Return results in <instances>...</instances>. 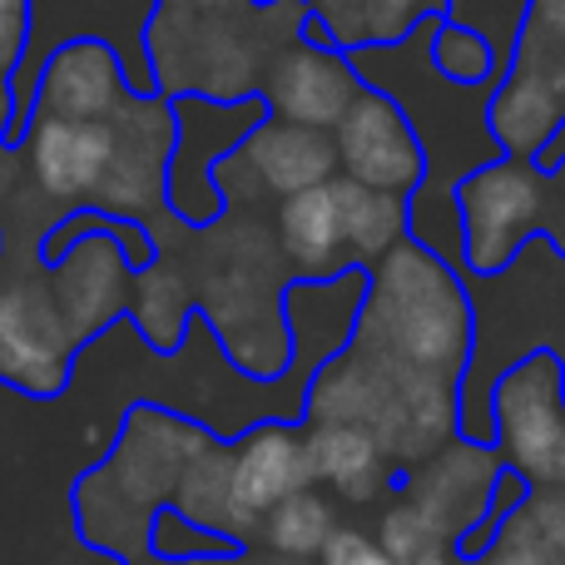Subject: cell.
Masks as SVG:
<instances>
[{
  "mask_svg": "<svg viewBox=\"0 0 565 565\" xmlns=\"http://www.w3.org/2000/svg\"><path fill=\"white\" fill-rule=\"evenodd\" d=\"M437 20V15H431ZM431 20H422L397 45L348 50V70L362 89H377L402 109L422 149V184L407 199V238L427 248L441 268L467 274L461 258V209L457 189L477 169H491L501 154L497 135L487 125V109L501 89V75H487L481 85H451L431 70Z\"/></svg>",
  "mask_w": 565,
  "mask_h": 565,
  "instance_id": "6da1fadb",
  "label": "cell"
},
{
  "mask_svg": "<svg viewBox=\"0 0 565 565\" xmlns=\"http://www.w3.org/2000/svg\"><path fill=\"white\" fill-rule=\"evenodd\" d=\"M308 0H154L145 55L159 99H258L268 65L298 40Z\"/></svg>",
  "mask_w": 565,
  "mask_h": 565,
  "instance_id": "7a4b0ae2",
  "label": "cell"
},
{
  "mask_svg": "<svg viewBox=\"0 0 565 565\" xmlns=\"http://www.w3.org/2000/svg\"><path fill=\"white\" fill-rule=\"evenodd\" d=\"M471 302V362L457 387V437L491 447V387L531 352L556 358L565 377V258L531 238L497 278H461Z\"/></svg>",
  "mask_w": 565,
  "mask_h": 565,
  "instance_id": "3957f363",
  "label": "cell"
},
{
  "mask_svg": "<svg viewBox=\"0 0 565 565\" xmlns=\"http://www.w3.org/2000/svg\"><path fill=\"white\" fill-rule=\"evenodd\" d=\"M209 431L179 412L129 402L119 417L115 447L99 467L75 481V521L79 536L95 551L119 561H149V521L169 507L184 467L209 447Z\"/></svg>",
  "mask_w": 565,
  "mask_h": 565,
  "instance_id": "277c9868",
  "label": "cell"
},
{
  "mask_svg": "<svg viewBox=\"0 0 565 565\" xmlns=\"http://www.w3.org/2000/svg\"><path fill=\"white\" fill-rule=\"evenodd\" d=\"M352 342L392 352L461 387L471 362V302L461 292V278L441 268L427 248L402 238L367 274Z\"/></svg>",
  "mask_w": 565,
  "mask_h": 565,
  "instance_id": "5b68a950",
  "label": "cell"
},
{
  "mask_svg": "<svg viewBox=\"0 0 565 565\" xmlns=\"http://www.w3.org/2000/svg\"><path fill=\"white\" fill-rule=\"evenodd\" d=\"M79 342L60 312L40 234L0 224V387L50 402L75 377Z\"/></svg>",
  "mask_w": 565,
  "mask_h": 565,
  "instance_id": "8992f818",
  "label": "cell"
},
{
  "mask_svg": "<svg viewBox=\"0 0 565 565\" xmlns=\"http://www.w3.org/2000/svg\"><path fill=\"white\" fill-rule=\"evenodd\" d=\"M461 209V258L467 274L497 278L531 238L565 258V174L521 159H497L457 189ZM461 274V278H467Z\"/></svg>",
  "mask_w": 565,
  "mask_h": 565,
  "instance_id": "52a82bcc",
  "label": "cell"
},
{
  "mask_svg": "<svg viewBox=\"0 0 565 565\" xmlns=\"http://www.w3.org/2000/svg\"><path fill=\"white\" fill-rule=\"evenodd\" d=\"M154 15V0H30V35H25V55H20L15 75H10V135L6 145L15 149L20 135L30 125V99H35V79L45 70V60L60 45L75 40H99L109 55L125 70L129 95L149 99L154 95V75H149V55H145V30Z\"/></svg>",
  "mask_w": 565,
  "mask_h": 565,
  "instance_id": "ba28073f",
  "label": "cell"
},
{
  "mask_svg": "<svg viewBox=\"0 0 565 565\" xmlns=\"http://www.w3.org/2000/svg\"><path fill=\"white\" fill-rule=\"evenodd\" d=\"M565 119V0H531L507 79L487 109V125L507 159H531Z\"/></svg>",
  "mask_w": 565,
  "mask_h": 565,
  "instance_id": "9c48e42d",
  "label": "cell"
},
{
  "mask_svg": "<svg viewBox=\"0 0 565 565\" xmlns=\"http://www.w3.org/2000/svg\"><path fill=\"white\" fill-rule=\"evenodd\" d=\"M491 451L526 491L565 487V377L556 358L531 352L491 387Z\"/></svg>",
  "mask_w": 565,
  "mask_h": 565,
  "instance_id": "30bf717a",
  "label": "cell"
},
{
  "mask_svg": "<svg viewBox=\"0 0 565 565\" xmlns=\"http://www.w3.org/2000/svg\"><path fill=\"white\" fill-rule=\"evenodd\" d=\"M169 115H174V149H169V169H164V209L179 224L209 228L224 214V194L214 184V169L264 125L268 105L264 99L218 105V99L179 95L169 99Z\"/></svg>",
  "mask_w": 565,
  "mask_h": 565,
  "instance_id": "8fae6325",
  "label": "cell"
},
{
  "mask_svg": "<svg viewBox=\"0 0 565 565\" xmlns=\"http://www.w3.org/2000/svg\"><path fill=\"white\" fill-rule=\"evenodd\" d=\"M332 154H338V174L372 194L412 199L422 184L417 135L402 119V109L377 89H362L348 115L332 125Z\"/></svg>",
  "mask_w": 565,
  "mask_h": 565,
  "instance_id": "7c38bea8",
  "label": "cell"
},
{
  "mask_svg": "<svg viewBox=\"0 0 565 565\" xmlns=\"http://www.w3.org/2000/svg\"><path fill=\"white\" fill-rule=\"evenodd\" d=\"M358 95L362 85L348 70V60L338 50H312L302 40H292L282 50L268 65L264 85H258V99L268 105V115L302 129H318V135H332V125L348 115V105Z\"/></svg>",
  "mask_w": 565,
  "mask_h": 565,
  "instance_id": "4fadbf2b",
  "label": "cell"
},
{
  "mask_svg": "<svg viewBox=\"0 0 565 565\" xmlns=\"http://www.w3.org/2000/svg\"><path fill=\"white\" fill-rule=\"evenodd\" d=\"M50 282H55L60 312H65V322H70L79 348H89L105 328H115L119 318H129L135 274H129V264H125L115 238L95 234V238H85V244H75L55 268H50Z\"/></svg>",
  "mask_w": 565,
  "mask_h": 565,
  "instance_id": "5bb4252c",
  "label": "cell"
},
{
  "mask_svg": "<svg viewBox=\"0 0 565 565\" xmlns=\"http://www.w3.org/2000/svg\"><path fill=\"white\" fill-rule=\"evenodd\" d=\"M367 292V274H342L328 282H288L282 288V328H288V367L318 377L332 358L352 342L358 308Z\"/></svg>",
  "mask_w": 565,
  "mask_h": 565,
  "instance_id": "9a60e30c",
  "label": "cell"
},
{
  "mask_svg": "<svg viewBox=\"0 0 565 565\" xmlns=\"http://www.w3.org/2000/svg\"><path fill=\"white\" fill-rule=\"evenodd\" d=\"M228 487L248 521H264L278 501L312 487L308 457H302L298 422H258L244 437L228 441Z\"/></svg>",
  "mask_w": 565,
  "mask_h": 565,
  "instance_id": "2e32d148",
  "label": "cell"
},
{
  "mask_svg": "<svg viewBox=\"0 0 565 565\" xmlns=\"http://www.w3.org/2000/svg\"><path fill=\"white\" fill-rule=\"evenodd\" d=\"M129 85L119 60L109 55L99 40H75L60 45L45 60L35 79V99L30 115H55V119H109L115 109H125ZM139 99V95H135Z\"/></svg>",
  "mask_w": 565,
  "mask_h": 565,
  "instance_id": "e0dca14e",
  "label": "cell"
},
{
  "mask_svg": "<svg viewBox=\"0 0 565 565\" xmlns=\"http://www.w3.org/2000/svg\"><path fill=\"white\" fill-rule=\"evenodd\" d=\"M302 431V457H308V477L322 497H338L342 507H382L397 491L402 471L382 461L367 431L358 427H332V422H298Z\"/></svg>",
  "mask_w": 565,
  "mask_h": 565,
  "instance_id": "ac0fdd59",
  "label": "cell"
},
{
  "mask_svg": "<svg viewBox=\"0 0 565 565\" xmlns=\"http://www.w3.org/2000/svg\"><path fill=\"white\" fill-rule=\"evenodd\" d=\"M234 154H238V164L248 169V179H254L274 204L278 199L302 194V189H322L328 179H338L332 135L288 125V119H274V115H268Z\"/></svg>",
  "mask_w": 565,
  "mask_h": 565,
  "instance_id": "d6986e66",
  "label": "cell"
},
{
  "mask_svg": "<svg viewBox=\"0 0 565 565\" xmlns=\"http://www.w3.org/2000/svg\"><path fill=\"white\" fill-rule=\"evenodd\" d=\"M328 184L278 199V209H274V238H278V254L288 264L292 282H328V278L352 274L348 248H342L338 204H332Z\"/></svg>",
  "mask_w": 565,
  "mask_h": 565,
  "instance_id": "ffe728a7",
  "label": "cell"
},
{
  "mask_svg": "<svg viewBox=\"0 0 565 565\" xmlns=\"http://www.w3.org/2000/svg\"><path fill=\"white\" fill-rule=\"evenodd\" d=\"M308 15L332 35V50L397 45L422 20L441 15V0H308Z\"/></svg>",
  "mask_w": 565,
  "mask_h": 565,
  "instance_id": "44dd1931",
  "label": "cell"
},
{
  "mask_svg": "<svg viewBox=\"0 0 565 565\" xmlns=\"http://www.w3.org/2000/svg\"><path fill=\"white\" fill-rule=\"evenodd\" d=\"M332 204H338V224H342V248H348V264L358 274H372L392 248L407 238V199L392 194H372L358 189L352 179H332Z\"/></svg>",
  "mask_w": 565,
  "mask_h": 565,
  "instance_id": "7402d4cb",
  "label": "cell"
},
{
  "mask_svg": "<svg viewBox=\"0 0 565 565\" xmlns=\"http://www.w3.org/2000/svg\"><path fill=\"white\" fill-rule=\"evenodd\" d=\"M461 565H565V487L526 491V501L501 521L491 546Z\"/></svg>",
  "mask_w": 565,
  "mask_h": 565,
  "instance_id": "603a6c76",
  "label": "cell"
},
{
  "mask_svg": "<svg viewBox=\"0 0 565 565\" xmlns=\"http://www.w3.org/2000/svg\"><path fill=\"white\" fill-rule=\"evenodd\" d=\"M332 526H338V507H332V497H322L318 487L298 491V497L278 501L274 511H268L264 521H258V541L254 551L264 546L268 556L278 561H318L322 541L332 536Z\"/></svg>",
  "mask_w": 565,
  "mask_h": 565,
  "instance_id": "cb8c5ba5",
  "label": "cell"
},
{
  "mask_svg": "<svg viewBox=\"0 0 565 565\" xmlns=\"http://www.w3.org/2000/svg\"><path fill=\"white\" fill-rule=\"evenodd\" d=\"M531 0H441V20L461 25L491 50V75L507 79L511 60H516V40L526 25Z\"/></svg>",
  "mask_w": 565,
  "mask_h": 565,
  "instance_id": "d4e9b609",
  "label": "cell"
},
{
  "mask_svg": "<svg viewBox=\"0 0 565 565\" xmlns=\"http://www.w3.org/2000/svg\"><path fill=\"white\" fill-rule=\"evenodd\" d=\"M218 556H238L234 541L214 536V531L184 521L174 507H159L149 521V561L164 565H189V561H218Z\"/></svg>",
  "mask_w": 565,
  "mask_h": 565,
  "instance_id": "484cf974",
  "label": "cell"
},
{
  "mask_svg": "<svg viewBox=\"0 0 565 565\" xmlns=\"http://www.w3.org/2000/svg\"><path fill=\"white\" fill-rule=\"evenodd\" d=\"M431 70L451 85H481L491 75V50L481 45L471 30L447 25V20H431Z\"/></svg>",
  "mask_w": 565,
  "mask_h": 565,
  "instance_id": "4316f807",
  "label": "cell"
},
{
  "mask_svg": "<svg viewBox=\"0 0 565 565\" xmlns=\"http://www.w3.org/2000/svg\"><path fill=\"white\" fill-rule=\"evenodd\" d=\"M312 565H397V561L377 546V536H372V531L338 521V526H332V536L322 541V551H318V561H312Z\"/></svg>",
  "mask_w": 565,
  "mask_h": 565,
  "instance_id": "83f0119b",
  "label": "cell"
},
{
  "mask_svg": "<svg viewBox=\"0 0 565 565\" xmlns=\"http://www.w3.org/2000/svg\"><path fill=\"white\" fill-rule=\"evenodd\" d=\"M30 35V0H0V85H10Z\"/></svg>",
  "mask_w": 565,
  "mask_h": 565,
  "instance_id": "f1b7e54d",
  "label": "cell"
},
{
  "mask_svg": "<svg viewBox=\"0 0 565 565\" xmlns=\"http://www.w3.org/2000/svg\"><path fill=\"white\" fill-rule=\"evenodd\" d=\"M531 164H536V169H546V174H551V169H561V164H565V119H561V129H556V135H551V145L541 149V154L531 159Z\"/></svg>",
  "mask_w": 565,
  "mask_h": 565,
  "instance_id": "f546056e",
  "label": "cell"
},
{
  "mask_svg": "<svg viewBox=\"0 0 565 565\" xmlns=\"http://www.w3.org/2000/svg\"><path fill=\"white\" fill-rule=\"evenodd\" d=\"M6 135H10V89L0 85V145H6ZM10 149V145H6Z\"/></svg>",
  "mask_w": 565,
  "mask_h": 565,
  "instance_id": "4dcf8cb0",
  "label": "cell"
},
{
  "mask_svg": "<svg viewBox=\"0 0 565 565\" xmlns=\"http://www.w3.org/2000/svg\"><path fill=\"white\" fill-rule=\"evenodd\" d=\"M244 565H302V561H278V556H258V551H244Z\"/></svg>",
  "mask_w": 565,
  "mask_h": 565,
  "instance_id": "1f68e13d",
  "label": "cell"
},
{
  "mask_svg": "<svg viewBox=\"0 0 565 565\" xmlns=\"http://www.w3.org/2000/svg\"><path fill=\"white\" fill-rule=\"evenodd\" d=\"M189 565H244V551L238 556H218V561H189Z\"/></svg>",
  "mask_w": 565,
  "mask_h": 565,
  "instance_id": "d6a6232c",
  "label": "cell"
},
{
  "mask_svg": "<svg viewBox=\"0 0 565 565\" xmlns=\"http://www.w3.org/2000/svg\"><path fill=\"white\" fill-rule=\"evenodd\" d=\"M254 6H282V0H254Z\"/></svg>",
  "mask_w": 565,
  "mask_h": 565,
  "instance_id": "836d02e7",
  "label": "cell"
},
{
  "mask_svg": "<svg viewBox=\"0 0 565 565\" xmlns=\"http://www.w3.org/2000/svg\"><path fill=\"white\" fill-rule=\"evenodd\" d=\"M135 565H164V561H135Z\"/></svg>",
  "mask_w": 565,
  "mask_h": 565,
  "instance_id": "e575fe53",
  "label": "cell"
},
{
  "mask_svg": "<svg viewBox=\"0 0 565 565\" xmlns=\"http://www.w3.org/2000/svg\"><path fill=\"white\" fill-rule=\"evenodd\" d=\"M561 174H565V164H561Z\"/></svg>",
  "mask_w": 565,
  "mask_h": 565,
  "instance_id": "d590c367",
  "label": "cell"
}]
</instances>
